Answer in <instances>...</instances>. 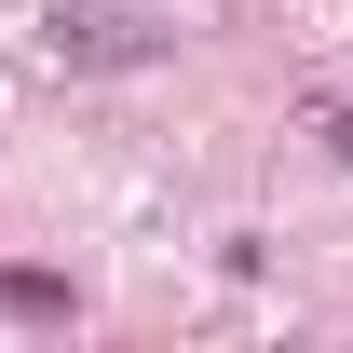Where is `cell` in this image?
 <instances>
[{
	"instance_id": "obj_1",
	"label": "cell",
	"mask_w": 353,
	"mask_h": 353,
	"mask_svg": "<svg viewBox=\"0 0 353 353\" xmlns=\"http://www.w3.org/2000/svg\"><path fill=\"white\" fill-rule=\"evenodd\" d=\"M54 54H68V68H150L163 28H150V14H109V0H54Z\"/></svg>"
},
{
	"instance_id": "obj_2",
	"label": "cell",
	"mask_w": 353,
	"mask_h": 353,
	"mask_svg": "<svg viewBox=\"0 0 353 353\" xmlns=\"http://www.w3.org/2000/svg\"><path fill=\"white\" fill-rule=\"evenodd\" d=\"M0 312H28V326H54V312H68V285H54V272H0Z\"/></svg>"
},
{
	"instance_id": "obj_3",
	"label": "cell",
	"mask_w": 353,
	"mask_h": 353,
	"mask_svg": "<svg viewBox=\"0 0 353 353\" xmlns=\"http://www.w3.org/2000/svg\"><path fill=\"white\" fill-rule=\"evenodd\" d=\"M326 150H340V163H353V109H326Z\"/></svg>"
}]
</instances>
